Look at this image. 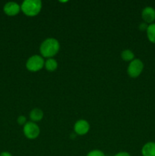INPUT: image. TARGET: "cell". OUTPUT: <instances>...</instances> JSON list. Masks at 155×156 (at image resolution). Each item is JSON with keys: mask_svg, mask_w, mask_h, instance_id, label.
<instances>
[{"mask_svg": "<svg viewBox=\"0 0 155 156\" xmlns=\"http://www.w3.org/2000/svg\"><path fill=\"white\" fill-rule=\"evenodd\" d=\"M59 41L54 38H48L41 44L40 51L44 57L51 58L54 56L59 50Z\"/></svg>", "mask_w": 155, "mask_h": 156, "instance_id": "1", "label": "cell"}, {"mask_svg": "<svg viewBox=\"0 0 155 156\" xmlns=\"http://www.w3.org/2000/svg\"><path fill=\"white\" fill-rule=\"evenodd\" d=\"M21 10L26 15L35 16L42 9V2L40 0H25L21 6Z\"/></svg>", "mask_w": 155, "mask_h": 156, "instance_id": "2", "label": "cell"}, {"mask_svg": "<svg viewBox=\"0 0 155 156\" xmlns=\"http://www.w3.org/2000/svg\"><path fill=\"white\" fill-rule=\"evenodd\" d=\"M44 62L43 59L40 56L38 55H34L32 56L31 57L29 58L26 63V67L29 71L31 72H36L40 70L43 67Z\"/></svg>", "mask_w": 155, "mask_h": 156, "instance_id": "3", "label": "cell"}, {"mask_svg": "<svg viewBox=\"0 0 155 156\" xmlns=\"http://www.w3.org/2000/svg\"><path fill=\"white\" fill-rule=\"evenodd\" d=\"M144 69V64L140 59H133L128 67V74L132 78H136L141 75Z\"/></svg>", "mask_w": 155, "mask_h": 156, "instance_id": "4", "label": "cell"}, {"mask_svg": "<svg viewBox=\"0 0 155 156\" xmlns=\"http://www.w3.org/2000/svg\"><path fill=\"white\" fill-rule=\"evenodd\" d=\"M24 133L30 140L36 139L40 134V128L33 122H27L24 126Z\"/></svg>", "mask_w": 155, "mask_h": 156, "instance_id": "5", "label": "cell"}, {"mask_svg": "<svg viewBox=\"0 0 155 156\" xmlns=\"http://www.w3.org/2000/svg\"><path fill=\"white\" fill-rule=\"evenodd\" d=\"M74 129L76 134L83 136L88 133L90 129V125L88 122L86 121L85 120H80L76 122L75 124H74Z\"/></svg>", "mask_w": 155, "mask_h": 156, "instance_id": "6", "label": "cell"}, {"mask_svg": "<svg viewBox=\"0 0 155 156\" xmlns=\"http://www.w3.org/2000/svg\"><path fill=\"white\" fill-rule=\"evenodd\" d=\"M20 9H21V7H20L19 5L16 2H14L6 3L4 6L5 13L7 14L8 15H10V16H14V15H16L17 14L19 13Z\"/></svg>", "mask_w": 155, "mask_h": 156, "instance_id": "7", "label": "cell"}, {"mask_svg": "<svg viewBox=\"0 0 155 156\" xmlns=\"http://www.w3.org/2000/svg\"><path fill=\"white\" fill-rule=\"evenodd\" d=\"M143 20L146 23H151L155 20V9L151 7H146L141 13Z\"/></svg>", "mask_w": 155, "mask_h": 156, "instance_id": "8", "label": "cell"}, {"mask_svg": "<svg viewBox=\"0 0 155 156\" xmlns=\"http://www.w3.org/2000/svg\"><path fill=\"white\" fill-rule=\"evenodd\" d=\"M143 156H155V143L150 142L144 145L141 149Z\"/></svg>", "mask_w": 155, "mask_h": 156, "instance_id": "9", "label": "cell"}, {"mask_svg": "<svg viewBox=\"0 0 155 156\" xmlns=\"http://www.w3.org/2000/svg\"><path fill=\"white\" fill-rule=\"evenodd\" d=\"M30 117L32 121L33 122H37L40 121L43 119V113L39 108H34L30 111Z\"/></svg>", "mask_w": 155, "mask_h": 156, "instance_id": "10", "label": "cell"}, {"mask_svg": "<svg viewBox=\"0 0 155 156\" xmlns=\"http://www.w3.org/2000/svg\"><path fill=\"white\" fill-rule=\"evenodd\" d=\"M45 67L46 69L48 70L50 72H53L57 69L58 63L56 62V59H53V58H50V59H47L45 62Z\"/></svg>", "mask_w": 155, "mask_h": 156, "instance_id": "11", "label": "cell"}, {"mask_svg": "<svg viewBox=\"0 0 155 156\" xmlns=\"http://www.w3.org/2000/svg\"><path fill=\"white\" fill-rule=\"evenodd\" d=\"M147 36L150 42L155 44V23L148 25L147 29Z\"/></svg>", "mask_w": 155, "mask_h": 156, "instance_id": "12", "label": "cell"}, {"mask_svg": "<svg viewBox=\"0 0 155 156\" xmlns=\"http://www.w3.org/2000/svg\"><path fill=\"white\" fill-rule=\"evenodd\" d=\"M121 56H122V59L123 60L128 62V61L133 60L135 55H134L133 52L131 51L130 50H123Z\"/></svg>", "mask_w": 155, "mask_h": 156, "instance_id": "13", "label": "cell"}, {"mask_svg": "<svg viewBox=\"0 0 155 156\" xmlns=\"http://www.w3.org/2000/svg\"><path fill=\"white\" fill-rule=\"evenodd\" d=\"M87 156H106L102 151L100 150H93L91 151Z\"/></svg>", "mask_w": 155, "mask_h": 156, "instance_id": "14", "label": "cell"}, {"mask_svg": "<svg viewBox=\"0 0 155 156\" xmlns=\"http://www.w3.org/2000/svg\"><path fill=\"white\" fill-rule=\"evenodd\" d=\"M18 123L20 125H23L26 123V117L24 116H20L18 118Z\"/></svg>", "mask_w": 155, "mask_h": 156, "instance_id": "15", "label": "cell"}, {"mask_svg": "<svg viewBox=\"0 0 155 156\" xmlns=\"http://www.w3.org/2000/svg\"><path fill=\"white\" fill-rule=\"evenodd\" d=\"M147 27H148V26L147 25L146 23H141L139 26V29L141 30V31H144V30H147Z\"/></svg>", "mask_w": 155, "mask_h": 156, "instance_id": "16", "label": "cell"}, {"mask_svg": "<svg viewBox=\"0 0 155 156\" xmlns=\"http://www.w3.org/2000/svg\"><path fill=\"white\" fill-rule=\"evenodd\" d=\"M114 156H131V155H129L128 152H119V153H117L116 155H115Z\"/></svg>", "mask_w": 155, "mask_h": 156, "instance_id": "17", "label": "cell"}, {"mask_svg": "<svg viewBox=\"0 0 155 156\" xmlns=\"http://www.w3.org/2000/svg\"><path fill=\"white\" fill-rule=\"evenodd\" d=\"M0 156H12L9 152H3L0 154Z\"/></svg>", "mask_w": 155, "mask_h": 156, "instance_id": "18", "label": "cell"}]
</instances>
